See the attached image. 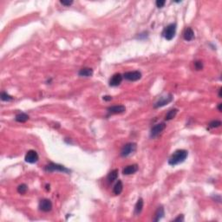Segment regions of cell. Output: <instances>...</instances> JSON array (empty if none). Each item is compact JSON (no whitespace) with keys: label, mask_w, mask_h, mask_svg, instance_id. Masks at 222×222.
<instances>
[{"label":"cell","mask_w":222,"mask_h":222,"mask_svg":"<svg viewBox=\"0 0 222 222\" xmlns=\"http://www.w3.org/2000/svg\"><path fill=\"white\" fill-rule=\"evenodd\" d=\"M188 152L185 149H179L173 153L168 160V164L171 166H176L180 163L184 162L185 160L187 158Z\"/></svg>","instance_id":"obj_1"},{"label":"cell","mask_w":222,"mask_h":222,"mask_svg":"<svg viewBox=\"0 0 222 222\" xmlns=\"http://www.w3.org/2000/svg\"><path fill=\"white\" fill-rule=\"evenodd\" d=\"M175 33H176V24L173 23V24H168L167 27H165V29L163 30L162 31V37L166 40L168 41H171L174 36H175Z\"/></svg>","instance_id":"obj_2"},{"label":"cell","mask_w":222,"mask_h":222,"mask_svg":"<svg viewBox=\"0 0 222 222\" xmlns=\"http://www.w3.org/2000/svg\"><path fill=\"white\" fill-rule=\"evenodd\" d=\"M44 169L47 172H63V173H71V170L68 169L67 168H65L64 166L54 162H50L48 165H46Z\"/></svg>","instance_id":"obj_3"},{"label":"cell","mask_w":222,"mask_h":222,"mask_svg":"<svg viewBox=\"0 0 222 222\" xmlns=\"http://www.w3.org/2000/svg\"><path fill=\"white\" fill-rule=\"evenodd\" d=\"M136 150V144L135 142H129L122 147L121 150L122 157H128Z\"/></svg>","instance_id":"obj_4"},{"label":"cell","mask_w":222,"mask_h":222,"mask_svg":"<svg viewBox=\"0 0 222 222\" xmlns=\"http://www.w3.org/2000/svg\"><path fill=\"white\" fill-rule=\"evenodd\" d=\"M173 101V96L171 94H169L168 96H162L158 100L156 103L154 104V108H162L163 106L167 105L169 103H171Z\"/></svg>","instance_id":"obj_5"},{"label":"cell","mask_w":222,"mask_h":222,"mask_svg":"<svg viewBox=\"0 0 222 222\" xmlns=\"http://www.w3.org/2000/svg\"><path fill=\"white\" fill-rule=\"evenodd\" d=\"M123 77L125 79L129 80L131 82H136L140 80L141 78V73L139 71H129V72H126L123 75Z\"/></svg>","instance_id":"obj_6"},{"label":"cell","mask_w":222,"mask_h":222,"mask_svg":"<svg viewBox=\"0 0 222 222\" xmlns=\"http://www.w3.org/2000/svg\"><path fill=\"white\" fill-rule=\"evenodd\" d=\"M165 128H166V123L165 122H161V123L155 125L151 129V131H150V137L151 138H155L156 136H159L162 132L163 130L165 129Z\"/></svg>","instance_id":"obj_7"},{"label":"cell","mask_w":222,"mask_h":222,"mask_svg":"<svg viewBox=\"0 0 222 222\" xmlns=\"http://www.w3.org/2000/svg\"><path fill=\"white\" fill-rule=\"evenodd\" d=\"M126 111V108L123 105H114L111 107H108L107 109L108 112V116L111 115H118L122 114Z\"/></svg>","instance_id":"obj_8"},{"label":"cell","mask_w":222,"mask_h":222,"mask_svg":"<svg viewBox=\"0 0 222 222\" xmlns=\"http://www.w3.org/2000/svg\"><path fill=\"white\" fill-rule=\"evenodd\" d=\"M39 156H38V153L35 151V150H29L25 155V157L24 160L25 162L28 163H31V164H34V163L38 162Z\"/></svg>","instance_id":"obj_9"},{"label":"cell","mask_w":222,"mask_h":222,"mask_svg":"<svg viewBox=\"0 0 222 222\" xmlns=\"http://www.w3.org/2000/svg\"><path fill=\"white\" fill-rule=\"evenodd\" d=\"M38 207L41 211L48 213V212L51 211V209H52V202L49 201V199H43L40 201Z\"/></svg>","instance_id":"obj_10"},{"label":"cell","mask_w":222,"mask_h":222,"mask_svg":"<svg viewBox=\"0 0 222 222\" xmlns=\"http://www.w3.org/2000/svg\"><path fill=\"white\" fill-rule=\"evenodd\" d=\"M122 79H123V76L120 73H116L112 76V77L110 78L109 80V86L111 87H117L119 86L120 84L122 83Z\"/></svg>","instance_id":"obj_11"},{"label":"cell","mask_w":222,"mask_h":222,"mask_svg":"<svg viewBox=\"0 0 222 222\" xmlns=\"http://www.w3.org/2000/svg\"><path fill=\"white\" fill-rule=\"evenodd\" d=\"M138 165L137 164H133V165H129L127 167H125L122 169V173L124 175H130L133 173H136L138 171Z\"/></svg>","instance_id":"obj_12"},{"label":"cell","mask_w":222,"mask_h":222,"mask_svg":"<svg viewBox=\"0 0 222 222\" xmlns=\"http://www.w3.org/2000/svg\"><path fill=\"white\" fill-rule=\"evenodd\" d=\"M183 38H184L186 41L190 42L192 40H194L195 38V32L193 31V29L190 27H187L183 32Z\"/></svg>","instance_id":"obj_13"},{"label":"cell","mask_w":222,"mask_h":222,"mask_svg":"<svg viewBox=\"0 0 222 222\" xmlns=\"http://www.w3.org/2000/svg\"><path fill=\"white\" fill-rule=\"evenodd\" d=\"M165 215V211H164V208L163 206H159L158 209L155 212V218H154V221H159L162 219L163 217Z\"/></svg>","instance_id":"obj_14"},{"label":"cell","mask_w":222,"mask_h":222,"mask_svg":"<svg viewBox=\"0 0 222 222\" xmlns=\"http://www.w3.org/2000/svg\"><path fill=\"white\" fill-rule=\"evenodd\" d=\"M143 206H144V201L142 200V198L138 199V201L136 202V206H135V214L138 215L140 214L143 209Z\"/></svg>","instance_id":"obj_15"},{"label":"cell","mask_w":222,"mask_h":222,"mask_svg":"<svg viewBox=\"0 0 222 222\" xmlns=\"http://www.w3.org/2000/svg\"><path fill=\"white\" fill-rule=\"evenodd\" d=\"M78 75L80 76H83V77H89V76H92L93 75V70L90 68H82L81 69L79 72H78Z\"/></svg>","instance_id":"obj_16"},{"label":"cell","mask_w":222,"mask_h":222,"mask_svg":"<svg viewBox=\"0 0 222 222\" xmlns=\"http://www.w3.org/2000/svg\"><path fill=\"white\" fill-rule=\"evenodd\" d=\"M122 190H123V184H122V180H118L115 185L114 188H113V193H114L115 195H119L122 194Z\"/></svg>","instance_id":"obj_17"},{"label":"cell","mask_w":222,"mask_h":222,"mask_svg":"<svg viewBox=\"0 0 222 222\" xmlns=\"http://www.w3.org/2000/svg\"><path fill=\"white\" fill-rule=\"evenodd\" d=\"M118 169H114V170H112L110 173H108V176H107V180H108V182H110V183H112V182H114L115 180H116V179L118 178Z\"/></svg>","instance_id":"obj_18"},{"label":"cell","mask_w":222,"mask_h":222,"mask_svg":"<svg viewBox=\"0 0 222 222\" xmlns=\"http://www.w3.org/2000/svg\"><path fill=\"white\" fill-rule=\"evenodd\" d=\"M29 115L27 114H25V113H19V114H17L16 115V117H15V120H16L17 122H27L28 120H29Z\"/></svg>","instance_id":"obj_19"},{"label":"cell","mask_w":222,"mask_h":222,"mask_svg":"<svg viewBox=\"0 0 222 222\" xmlns=\"http://www.w3.org/2000/svg\"><path fill=\"white\" fill-rule=\"evenodd\" d=\"M177 113H178V109H177V108L170 109L168 113H167V115H165V120H166V121H170V120L173 119V118L176 116Z\"/></svg>","instance_id":"obj_20"},{"label":"cell","mask_w":222,"mask_h":222,"mask_svg":"<svg viewBox=\"0 0 222 222\" xmlns=\"http://www.w3.org/2000/svg\"><path fill=\"white\" fill-rule=\"evenodd\" d=\"M17 193L20 195H24L28 190V187L26 184H21L17 187Z\"/></svg>","instance_id":"obj_21"},{"label":"cell","mask_w":222,"mask_h":222,"mask_svg":"<svg viewBox=\"0 0 222 222\" xmlns=\"http://www.w3.org/2000/svg\"><path fill=\"white\" fill-rule=\"evenodd\" d=\"M1 100L4 102H11L13 100V97L6 92H2L1 93Z\"/></svg>","instance_id":"obj_22"},{"label":"cell","mask_w":222,"mask_h":222,"mask_svg":"<svg viewBox=\"0 0 222 222\" xmlns=\"http://www.w3.org/2000/svg\"><path fill=\"white\" fill-rule=\"evenodd\" d=\"M220 125H221V122H220V121H219V120H214V121H212L211 122L209 123V128H211V129H215V128H219Z\"/></svg>","instance_id":"obj_23"},{"label":"cell","mask_w":222,"mask_h":222,"mask_svg":"<svg viewBox=\"0 0 222 222\" xmlns=\"http://www.w3.org/2000/svg\"><path fill=\"white\" fill-rule=\"evenodd\" d=\"M195 68L196 71H201L203 69V64L201 61H196L195 62Z\"/></svg>","instance_id":"obj_24"},{"label":"cell","mask_w":222,"mask_h":222,"mask_svg":"<svg viewBox=\"0 0 222 222\" xmlns=\"http://www.w3.org/2000/svg\"><path fill=\"white\" fill-rule=\"evenodd\" d=\"M165 4H166V1L165 0H157L155 2V5H156L158 8H162L163 6L165 5Z\"/></svg>","instance_id":"obj_25"},{"label":"cell","mask_w":222,"mask_h":222,"mask_svg":"<svg viewBox=\"0 0 222 222\" xmlns=\"http://www.w3.org/2000/svg\"><path fill=\"white\" fill-rule=\"evenodd\" d=\"M60 3H61L63 5L70 6L73 4V1H63V0H62V1H60Z\"/></svg>","instance_id":"obj_26"},{"label":"cell","mask_w":222,"mask_h":222,"mask_svg":"<svg viewBox=\"0 0 222 222\" xmlns=\"http://www.w3.org/2000/svg\"><path fill=\"white\" fill-rule=\"evenodd\" d=\"M173 220H174V221H183V220H184V215L180 214V215H179L177 218H175Z\"/></svg>","instance_id":"obj_27"},{"label":"cell","mask_w":222,"mask_h":222,"mask_svg":"<svg viewBox=\"0 0 222 222\" xmlns=\"http://www.w3.org/2000/svg\"><path fill=\"white\" fill-rule=\"evenodd\" d=\"M103 99L104 101L108 102V101H111V100H112V96H104L103 97Z\"/></svg>","instance_id":"obj_28"},{"label":"cell","mask_w":222,"mask_h":222,"mask_svg":"<svg viewBox=\"0 0 222 222\" xmlns=\"http://www.w3.org/2000/svg\"><path fill=\"white\" fill-rule=\"evenodd\" d=\"M221 106H222V103H219V105H218V109H219V111H220V112H221Z\"/></svg>","instance_id":"obj_29"},{"label":"cell","mask_w":222,"mask_h":222,"mask_svg":"<svg viewBox=\"0 0 222 222\" xmlns=\"http://www.w3.org/2000/svg\"><path fill=\"white\" fill-rule=\"evenodd\" d=\"M219 97L221 98V89H220V90H219Z\"/></svg>","instance_id":"obj_30"}]
</instances>
